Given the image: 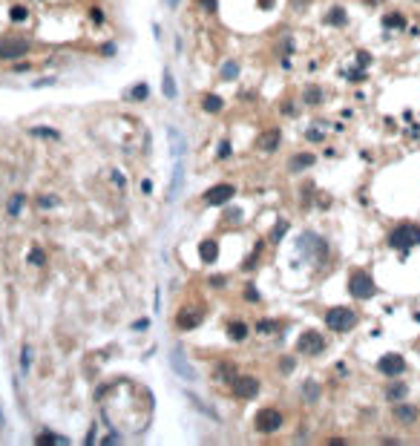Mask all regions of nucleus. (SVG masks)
<instances>
[{
  "mask_svg": "<svg viewBox=\"0 0 420 446\" xmlns=\"http://www.w3.org/2000/svg\"><path fill=\"white\" fill-rule=\"evenodd\" d=\"M325 325L334 331H351L357 325V314L345 305H334V308L325 311Z\"/></svg>",
  "mask_w": 420,
  "mask_h": 446,
  "instance_id": "f257e3e1",
  "label": "nucleus"
},
{
  "mask_svg": "<svg viewBox=\"0 0 420 446\" xmlns=\"http://www.w3.org/2000/svg\"><path fill=\"white\" fill-rule=\"evenodd\" d=\"M388 242H391V248L409 250L412 245H420V228L418 225H397L388 236Z\"/></svg>",
  "mask_w": 420,
  "mask_h": 446,
  "instance_id": "f03ea898",
  "label": "nucleus"
},
{
  "mask_svg": "<svg viewBox=\"0 0 420 446\" xmlns=\"http://www.w3.org/2000/svg\"><path fill=\"white\" fill-rule=\"evenodd\" d=\"M253 426H256V432H262V435H273V432L282 426V412H279V409H262V412H256V417H253Z\"/></svg>",
  "mask_w": 420,
  "mask_h": 446,
  "instance_id": "7ed1b4c3",
  "label": "nucleus"
},
{
  "mask_svg": "<svg viewBox=\"0 0 420 446\" xmlns=\"http://www.w3.org/2000/svg\"><path fill=\"white\" fill-rule=\"evenodd\" d=\"M230 392L242 400H251L259 395V380L251 374H236V377H230Z\"/></svg>",
  "mask_w": 420,
  "mask_h": 446,
  "instance_id": "20e7f679",
  "label": "nucleus"
},
{
  "mask_svg": "<svg viewBox=\"0 0 420 446\" xmlns=\"http://www.w3.org/2000/svg\"><path fill=\"white\" fill-rule=\"evenodd\" d=\"M348 291H351L354 299H369L374 297V280H371L369 274H354L351 280H348Z\"/></svg>",
  "mask_w": 420,
  "mask_h": 446,
  "instance_id": "39448f33",
  "label": "nucleus"
},
{
  "mask_svg": "<svg viewBox=\"0 0 420 446\" xmlns=\"http://www.w3.org/2000/svg\"><path fill=\"white\" fill-rule=\"evenodd\" d=\"M377 371L386 374V377H397V374L406 371V360L400 354H383V357L377 360Z\"/></svg>",
  "mask_w": 420,
  "mask_h": 446,
  "instance_id": "423d86ee",
  "label": "nucleus"
},
{
  "mask_svg": "<svg viewBox=\"0 0 420 446\" xmlns=\"http://www.w3.org/2000/svg\"><path fill=\"white\" fill-rule=\"evenodd\" d=\"M297 348L305 351V354H319V351L325 348V340H322L319 331H303L300 340H297Z\"/></svg>",
  "mask_w": 420,
  "mask_h": 446,
  "instance_id": "0eeeda50",
  "label": "nucleus"
},
{
  "mask_svg": "<svg viewBox=\"0 0 420 446\" xmlns=\"http://www.w3.org/2000/svg\"><path fill=\"white\" fill-rule=\"evenodd\" d=\"M236 193L233 184H216V187H210L207 193H204V202L207 204H213V207H219V204H225V202H230Z\"/></svg>",
  "mask_w": 420,
  "mask_h": 446,
  "instance_id": "6e6552de",
  "label": "nucleus"
},
{
  "mask_svg": "<svg viewBox=\"0 0 420 446\" xmlns=\"http://www.w3.org/2000/svg\"><path fill=\"white\" fill-rule=\"evenodd\" d=\"M29 52V43L26 41H0V58L3 61H15V58H23Z\"/></svg>",
  "mask_w": 420,
  "mask_h": 446,
  "instance_id": "1a4fd4ad",
  "label": "nucleus"
},
{
  "mask_svg": "<svg viewBox=\"0 0 420 446\" xmlns=\"http://www.w3.org/2000/svg\"><path fill=\"white\" fill-rule=\"evenodd\" d=\"M202 320H204L202 308H182V311H179V320H176V325H179L182 331H187V328H196Z\"/></svg>",
  "mask_w": 420,
  "mask_h": 446,
  "instance_id": "9d476101",
  "label": "nucleus"
},
{
  "mask_svg": "<svg viewBox=\"0 0 420 446\" xmlns=\"http://www.w3.org/2000/svg\"><path fill=\"white\" fill-rule=\"evenodd\" d=\"M279 138H282V132L276 130V127H273V130H265L256 138V147L262 150V153H273V150L279 147Z\"/></svg>",
  "mask_w": 420,
  "mask_h": 446,
  "instance_id": "9b49d317",
  "label": "nucleus"
},
{
  "mask_svg": "<svg viewBox=\"0 0 420 446\" xmlns=\"http://www.w3.org/2000/svg\"><path fill=\"white\" fill-rule=\"evenodd\" d=\"M170 363H173V368L182 374V377H187V380H196V371H193V365L185 363V354H182V348H176L173 354H170Z\"/></svg>",
  "mask_w": 420,
  "mask_h": 446,
  "instance_id": "f8f14e48",
  "label": "nucleus"
},
{
  "mask_svg": "<svg viewBox=\"0 0 420 446\" xmlns=\"http://www.w3.org/2000/svg\"><path fill=\"white\" fill-rule=\"evenodd\" d=\"M161 92H164V98H170V101L179 95V89H176V78H173V72H170V69L161 72Z\"/></svg>",
  "mask_w": 420,
  "mask_h": 446,
  "instance_id": "ddd939ff",
  "label": "nucleus"
},
{
  "mask_svg": "<svg viewBox=\"0 0 420 446\" xmlns=\"http://www.w3.org/2000/svg\"><path fill=\"white\" fill-rule=\"evenodd\" d=\"M418 406H394V417L397 420H403V423H412V420H418Z\"/></svg>",
  "mask_w": 420,
  "mask_h": 446,
  "instance_id": "4468645a",
  "label": "nucleus"
},
{
  "mask_svg": "<svg viewBox=\"0 0 420 446\" xmlns=\"http://www.w3.org/2000/svg\"><path fill=\"white\" fill-rule=\"evenodd\" d=\"M182 184H185V164L179 162V164H176V173H173V187H170V196H167V199H176V196H179Z\"/></svg>",
  "mask_w": 420,
  "mask_h": 446,
  "instance_id": "2eb2a0df",
  "label": "nucleus"
},
{
  "mask_svg": "<svg viewBox=\"0 0 420 446\" xmlns=\"http://www.w3.org/2000/svg\"><path fill=\"white\" fill-rule=\"evenodd\" d=\"M199 250H202V259H204V262H213V259L219 256V245L213 242V239H204Z\"/></svg>",
  "mask_w": 420,
  "mask_h": 446,
  "instance_id": "dca6fc26",
  "label": "nucleus"
},
{
  "mask_svg": "<svg viewBox=\"0 0 420 446\" xmlns=\"http://www.w3.org/2000/svg\"><path fill=\"white\" fill-rule=\"evenodd\" d=\"M202 107H204V113H222V107H225V101L219 98V95H204Z\"/></svg>",
  "mask_w": 420,
  "mask_h": 446,
  "instance_id": "f3484780",
  "label": "nucleus"
},
{
  "mask_svg": "<svg viewBox=\"0 0 420 446\" xmlns=\"http://www.w3.org/2000/svg\"><path fill=\"white\" fill-rule=\"evenodd\" d=\"M314 164V156L311 153H303V156H294L291 159V170H305V167Z\"/></svg>",
  "mask_w": 420,
  "mask_h": 446,
  "instance_id": "a211bd4d",
  "label": "nucleus"
},
{
  "mask_svg": "<svg viewBox=\"0 0 420 446\" xmlns=\"http://www.w3.org/2000/svg\"><path fill=\"white\" fill-rule=\"evenodd\" d=\"M228 334H230V340H236V343H242V340L248 337V325H245V323H230V328H228Z\"/></svg>",
  "mask_w": 420,
  "mask_h": 446,
  "instance_id": "6ab92c4d",
  "label": "nucleus"
},
{
  "mask_svg": "<svg viewBox=\"0 0 420 446\" xmlns=\"http://www.w3.org/2000/svg\"><path fill=\"white\" fill-rule=\"evenodd\" d=\"M325 23H334V26H343V23H345V12H343L340 6H334V9H331V12L325 15Z\"/></svg>",
  "mask_w": 420,
  "mask_h": 446,
  "instance_id": "aec40b11",
  "label": "nucleus"
},
{
  "mask_svg": "<svg viewBox=\"0 0 420 446\" xmlns=\"http://www.w3.org/2000/svg\"><path fill=\"white\" fill-rule=\"evenodd\" d=\"M150 95V86L147 83H135L133 89H130V101H144Z\"/></svg>",
  "mask_w": 420,
  "mask_h": 446,
  "instance_id": "412c9836",
  "label": "nucleus"
},
{
  "mask_svg": "<svg viewBox=\"0 0 420 446\" xmlns=\"http://www.w3.org/2000/svg\"><path fill=\"white\" fill-rule=\"evenodd\" d=\"M29 368H32V348H29V346H23V351H20V371L26 374Z\"/></svg>",
  "mask_w": 420,
  "mask_h": 446,
  "instance_id": "4be33fe9",
  "label": "nucleus"
},
{
  "mask_svg": "<svg viewBox=\"0 0 420 446\" xmlns=\"http://www.w3.org/2000/svg\"><path fill=\"white\" fill-rule=\"evenodd\" d=\"M23 202H26V196H23V193H15L12 202H9V213L17 216V213H20V207H23Z\"/></svg>",
  "mask_w": 420,
  "mask_h": 446,
  "instance_id": "5701e85b",
  "label": "nucleus"
},
{
  "mask_svg": "<svg viewBox=\"0 0 420 446\" xmlns=\"http://www.w3.org/2000/svg\"><path fill=\"white\" fill-rule=\"evenodd\" d=\"M236 75H239V66H236L233 61H228V64L222 66V78H225V81H233Z\"/></svg>",
  "mask_w": 420,
  "mask_h": 446,
  "instance_id": "b1692460",
  "label": "nucleus"
},
{
  "mask_svg": "<svg viewBox=\"0 0 420 446\" xmlns=\"http://www.w3.org/2000/svg\"><path fill=\"white\" fill-rule=\"evenodd\" d=\"M32 135H40V138H61V132L58 130H49V127H32Z\"/></svg>",
  "mask_w": 420,
  "mask_h": 446,
  "instance_id": "393cba45",
  "label": "nucleus"
},
{
  "mask_svg": "<svg viewBox=\"0 0 420 446\" xmlns=\"http://www.w3.org/2000/svg\"><path fill=\"white\" fill-rule=\"evenodd\" d=\"M29 262L38 265V268H43V265H46V253H43L40 248H32V253H29Z\"/></svg>",
  "mask_w": 420,
  "mask_h": 446,
  "instance_id": "a878e982",
  "label": "nucleus"
},
{
  "mask_svg": "<svg viewBox=\"0 0 420 446\" xmlns=\"http://www.w3.org/2000/svg\"><path fill=\"white\" fill-rule=\"evenodd\" d=\"M38 444H67V438H58L52 432H43V435H38Z\"/></svg>",
  "mask_w": 420,
  "mask_h": 446,
  "instance_id": "bb28decb",
  "label": "nucleus"
},
{
  "mask_svg": "<svg viewBox=\"0 0 420 446\" xmlns=\"http://www.w3.org/2000/svg\"><path fill=\"white\" fill-rule=\"evenodd\" d=\"M9 15H12L15 23H20V20H26V17H29V9H26V6H12V12H9Z\"/></svg>",
  "mask_w": 420,
  "mask_h": 446,
  "instance_id": "cd10ccee",
  "label": "nucleus"
},
{
  "mask_svg": "<svg viewBox=\"0 0 420 446\" xmlns=\"http://www.w3.org/2000/svg\"><path fill=\"white\" fill-rule=\"evenodd\" d=\"M170 138H173V153H176V156H182V150H185V144H182V132L170 130Z\"/></svg>",
  "mask_w": 420,
  "mask_h": 446,
  "instance_id": "c85d7f7f",
  "label": "nucleus"
},
{
  "mask_svg": "<svg viewBox=\"0 0 420 446\" xmlns=\"http://www.w3.org/2000/svg\"><path fill=\"white\" fill-rule=\"evenodd\" d=\"M383 23H386L388 29H400V26H403V15H388Z\"/></svg>",
  "mask_w": 420,
  "mask_h": 446,
  "instance_id": "c756f323",
  "label": "nucleus"
},
{
  "mask_svg": "<svg viewBox=\"0 0 420 446\" xmlns=\"http://www.w3.org/2000/svg\"><path fill=\"white\" fill-rule=\"evenodd\" d=\"M403 395H406V386H391V389L386 392V397H388V400H400Z\"/></svg>",
  "mask_w": 420,
  "mask_h": 446,
  "instance_id": "7c9ffc66",
  "label": "nucleus"
},
{
  "mask_svg": "<svg viewBox=\"0 0 420 446\" xmlns=\"http://www.w3.org/2000/svg\"><path fill=\"white\" fill-rule=\"evenodd\" d=\"M285 231H288V222H282V225H276V228H273V233H270V239H273V242H279V239L285 236Z\"/></svg>",
  "mask_w": 420,
  "mask_h": 446,
  "instance_id": "2f4dec72",
  "label": "nucleus"
},
{
  "mask_svg": "<svg viewBox=\"0 0 420 446\" xmlns=\"http://www.w3.org/2000/svg\"><path fill=\"white\" fill-rule=\"evenodd\" d=\"M38 204H40V207H55V204H58V199H55V196H40V199H38Z\"/></svg>",
  "mask_w": 420,
  "mask_h": 446,
  "instance_id": "473e14b6",
  "label": "nucleus"
},
{
  "mask_svg": "<svg viewBox=\"0 0 420 446\" xmlns=\"http://www.w3.org/2000/svg\"><path fill=\"white\" fill-rule=\"evenodd\" d=\"M305 392H308V395H305L308 400H317V392H319V389H317V383H308V386H305Z\"/></svg>",
  "mask_w": 420,
  "mask_h": 446,
  "instance_id": "72a5a7b5",
  "label": "nucleus"
},
{
  "mask_svg": "<svg viewBox=\"0 0 420 446\" xmlns=\"http://www.w3.org/2000/svg\"><path fill=\"white\" fill-rule=\"evenodd\" d=\"M305 101H308V104H319V89H308Z\"/></svg>",
  "mask_w": 420,
  "mask_h": 446,
  "instance_id": "f704fd0d",
  "label": "nucleus"
},
{
  "mask_svg": "<svg viewBox=\"0 0 420 446\" xmlns=\"http://www.w3.org/2000/svg\"><path fill=\"white\" fill-rule=\"evenodd\" d=\"M308 141H322V132H319V130H308Z\"/></svg>",
  "mask_w": 420,
  "mask_h": 446,
  "instance_id": "c9c22d12",
  "label": "nucleus"
},
{
  "mask_svg": "<svg viewBox=\"0 0 420 446\" xmlns=\"http://www.w3.org/2000/svg\"><path fill=\"white\" fill-rule=\"evenodd\" d=\"M147 325H150V323H147V320H138V323H135L133 328H135V331H144V328H147Z\"/></svg>",
  "mask_w": 420,
  "mask_h": 446,
  "instance_id": "e433bc0d",
  "label": "nucleus"
},
{
  "mask_svg": "<svg viewBox=\"0 0 420 446\" xmlns=\"http://www.w3.org/2000/svg\"><path fill=\"white\" fill-rule=\"evenodd\" d=\"M202 6H204V9H210V12H213V9H216V0H202Z\"/></svg>",
  "mask_w": 420,
  "mask_h": 446,
  "instance_id": "4c0bfd02",
  "label": "nucleus"
},
{
  "mask_svg": "<svg viewBox=\"0 0 420 446\" xmlns=\"http://www.w3.org/2000/svg\"><path fill=\"white\" fill-rule=\"evenodd\" d=\"M164 3H167L170 9H176V6H179V0H164Z\"/></svg>",
  "mask_w": 420,
  "mask_h": 446,
  "instance_id": "58836bf2",
  "label": "nucleus"
}]
</instances>
